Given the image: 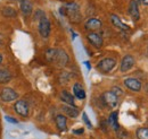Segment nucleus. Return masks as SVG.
<instances>
[{"mask_svg": "<svg viewBox=\"0 0 148 139\" xmlns=\"http://www.w3.org/2000/svg\"><path fill=\"white\" fill-rule=\"evenodd\" d=\"M47 60L56 63L58 67H65L69 62V55L64 50L60 49H50L46 52Z\"/></svg>", "mask_w": 148, "mask_h": 139, "instance_id": "nucleus-1", "label": "nucleus"}, {"mask_svg": "<svg viewBox=\"0 0 148 139\" xmlns=\"http://www.w3.org/2000/svg\"><path fill=\"white\" fill-rule=\"evenodd\" d=\"M59 11L62 15L67 16L70 18V20L73 23H80L82 19V15L80 13V7L76 2H69L64 5Z\"/></svg>", "mask_w": 148, "mask_h": 139, "instance_id": "nucleus-2", "label": "nucleus"}, {"mask_svg": "<svg viewBox=\"0 0 148 139\" xmlns=\"http://www.w3.org/2000/svg\"><path fill=\"white\" fill-rule=\"evenodd\" d=\"M116 66V60L113 58H104L97 65V69L103 74H108Z\"/></svg>", "mask_w": 148, "mask_h": 139, "instance_id": "nucleus-3", "label": "nucleus"}, {"mask_svg": "<svg viewBox=\"0 0 148 139\" xmlns=\"http://www.w3.org/2000/svg\"><path fill=\"white\" fill-rule=\"evenodd\" d=\"M101 100L105 103V105H107L111 109H115L117 106V104H119V96L115 93H113L112 90L105 92L101 95Z\"/></svg>", "mask_w": 148, "mask_h": 139, "instance_id": "nucleus-4", "label": "nucleus"}, {"mask_svg": "<svg viewBox=\"0 0 148 139\" xmlns=\"http://www.w3.org/2000/svg\"><path fill=\"white\" fill-rule=\"evenodd\" d=\"M50 22L49 19L43 16L39 19V34L41 35L43 38H48L50 35Z\"/></svg>", "mask_w": 148, "mask_h": 139, "instance_id": "nucleus-5", "label": "nucleus"}, {"mask_svg": "<svg viewBox=\"0 0 148 139\" xmlns=\"http://www.w3.org/2000/svg\"><path fill=\"white\" fill-rule=\"evenodd\" d=\"M18 97V94L16 90H14L13 88H9V87H5L1 89L0 92V99L1 101L3 102H12V101H15L17 100Z\"/></svg>", "mask_w": 148, "mask_h": 139, "instance_id": "nucleus-6", "label": "nucleus"}, {"mask_svg": "<svg viewBox=\"0 0 148 139\" xmlns=\"http://www.w3.org/2000/svg\"><path fill=\"white\" fill-rule=\"evenodd\" d=\"M14 110L15 112L22 115V117H27L29 115V111H30V107H29V104L26 103V101L24 100H17L14 104Z\"/></svg>", "mask_w": 148, "mask_h": 139, "instance_id": "nucleus-7", "label": "nucleus"}, {"mask_svg": "<svg viewBox=\"0 0 148 139\" xmlns=\"http://www.w3.org/2000/svg\"><path fill=\"white\" fill-rule=\"evenodd\" d=\"M134 62H136V60H134V58H133L132 55H130V54L124 55L123 59H122V61H121V67H120L121 72H127V71H129V70L134 66Z\"/></svg>", "mask_w": 148, "mask_h": 139, "instance_id": "nucleus-8", "label": "nucleus"}, {"mask_svg": "<svg viewBox=\"0 0 148 139\" xmlns=\"http://www.w3.org/2000/svg\"><path fill=\"white\" fill-rule=\"evenodd\" d=\"M87 38L90 42V44H92L93 47L97 48V49L101 48L103 44H104V40H103L101 35L96 33V32H90L89 34L87 35Z\"/></svg>", "mask_w": 148, "mask_h": 139, "instance_id": "nucleus-9", "label": "nucleus"}, {"mask_svg": "<svg viewBox=\"0 0 148 139\" xmlns=\"http://www.w3.org/2000/svg\"><path fill=\"white\" fill-rule=\"evenodd\" d=\"M101 26H103L101 20H100V19H98V18H95V17L89 18V19L86 22V24H84L86 30L91 31V32H96L97 30H100V28H101Z\"/></svg>", "mask_w": 148, "mask_h": 139, "instance_id": "nucleus-10", "label": "nucleus"}, {"mask_svg": "<svg viewBox=\"0 0 148 139\" xmlns=\"http://www.w3.org/2000/svg\"><path fill=\"white\" fill-rule=\"evenodd\" d=\"M124 85H125L127 88H129L130 90H132V92H140V89L143 87L141 83L137 78H132V77L124 79Z\"/></svg>", "mask_w": 148, "mask_h": 139, "instance_id": "nucleus-11", "label": "nucleus"}, {"mask_svg": "<svg viewBox=\"0 0 148 139\" xmlns=\"http://www.w3.org/2000/svg\"><path fill=\"white\" fill-rule=\"evenodd\" d=\"M129 14L133 20H138L140 18L139 9H138V2L137 0H131L129 5Z\"/></svg>", "mask_w": 148, "mask_h": 139, "instance_id": "nucleus-12", "label": "nucleus"}, {"mask_svg": "<svg viewBox=\"0 0 148 139\" xmlns=\"http://www.w3.org/2000/svg\"><path fill=\"white\" fill-rule=\"evenodd\" d=\"M21 11L24 16H30L33 11V6L30 0H21Z\"/></svg>", "mask_w": 148, "mask_h": 139, "instance_id": "nucleus-13", "label": "nucleus"}, {"mask_svg": "<svg viewBox=\"0 0 148 139\" xmlns=\"http://www.w3.org/2000/svg\"><path fill=\"white\" fill-rule=\"evenodd\" d=\"M62 110H63V112H64L67 117H70V118H72V119L77 118V115H79V110L76 109V106H72V105L66 104L62 107Z\"/></svg>", "mask_w": 148, "mask_h": 139, "instance_id": "nucleus-14", "label": "nucleus"}, {"mask_svg": "<svg viewBox=\"0 0 148 139\" xmlns=\"http://www.w3.org/2000/svg\"><path fill=\"white\" fill-rule=\"evenodd\" d=\"M55 122L59 131H65L67 129V119H66L65 115L58 114L55 118Z\"/></svg>", "mask_w": 148, "mask_h": 139, "instance_id": "nucleus-15", "label": "nucleus"}, {"mask_svg": "<svg viewBox=\"0 0 148 139\" xmlns=\"http://www.w3.org/2000/svg\"><path fill=\"white\" fill-rule=\"evenodd\" d=\"M111 22L115 27L120 28L121 31H129V26H128L127 24H124V23L120 19L119 16H116V15H111Z\"/></svg>", "mask_w": 148, "mask_h": 139, "instance_id": "nucleus-16", "label": "nucleus"}, {"mask_svg": "<svg viewBox=\"0 0 148 139\" xmlns=\"http://www.w3.org/2000/svg\"><path fill=\"white\" fill-rule=\"evenodd\" d=\"M73 94H74V96H75L76 99H79V100H84V99H86V90H84L83 86H82L80 83L74 84Z\"/></svg>", "mask_w": 148, "mask_h": 139, "instance_id": "nucleus-17", "label": "nucleus"}, {"mask_svg": "<svg viewBox=\"0 0 148 139\" xmlns=\"http://www.w3.org/2000/svg\"><path fill=\"white\" fill-rule=\"evenodd\" d=\"M60 100L63 102H65L66 104L72 105V106H75V103H74V97L71 93H69L67 90H62L60 92Z\"/></svg>", "mask_w": 148, "mask_h": 139, "instance_id": "nucleus-18", "label": "nucleus"}, {"mask_svg": "<svg viewBox=\"0 0 148 139\" xmlns=\"http://www.w3.org/2000/svg\"><path fill=\"white\" fill-rule=\"evenodd\" d=\"M117 117H119L117 111H114L110 114V118H108V123L114 130L120 129V126H119V122H117Z\"/></svg>", "mask_w": 148, "mask_h": 139, "instance_id": "nucleus-19", "label": "nucleus"}, {"mask_svg": "<svg viewBox=\"0 0 148 139\" xmlns=\"http://www.w3.org/2000/svg\"><path fill=\"white\" fill-rule=\"evenodd\" d=\"M12 80V74L7 69H0V84H8Z\"/></svg>", "mask_w": 148, "mask_h": 139, "instance_id": "nucleus-20", "label": "nucleus"}, {"mask_svg": "<svg viewBox=\"0 0 148 139\" xmlns=\"http://www.w3.org/2000/svg\"><path fill=\"white\" fill-rule=\"evenodd\" d=\"M1 14H2L5 17H8V18L15 17V16L17 15L16 10H15L13 7H5V8H2Z\"/></svg>", "mask_w": 148, "mask_h": 139, "instance_id": "nucleus-21", "label": "nucleus"}, {"mask_svg": "<svg viewBox=\"0 0 148 139\" xmlns=\"http://www.w3.org/2000/svg\"><path fill=\"white\" fill-rule=\"evenodd\" d=\"M136 135L138 139H148V128H138Z\"/></svg>", "mask_w": 148, "mask_h": 139, "instance_id": "nucleus-22", "label": "nucleus"}, {"mask_svg": "<svg viewBox=\"0 0 148 139\" xmlns=\"http://www.w3.org/2000/svg\"><path fill=\"white\" fill-rule=\"evenodd\" d=\"M82 117H83V121H84V123L87 124V127H88L89 129H91V128H92V124H91V122L89 121V119H88V115H87V113H83V114H82Z\"/></svg>", "mask_w": 148, "mask_h": 139, "instance_id": "nucleus-23", "label": "nucleus"}, {"mask_svg": "<svg viewBox=\"0 0 148 139\" xmlns=\"http://www.w3.org/2000/svg\"><path fill=\"white\" fill-rule=\"evenodd\" d=\"M112 92H113V93H115V94H116L119 97H120L121 95H123V90H122L120 87H116V86L113 87V88H112Z\"/></svg>", "mask_w": 148, "mask_h": 139, "instance_id": "nucleus-24", "label": "nucleus"}, {"mask_svg": "<svg viewBox=\"0 0 148 139\" xmlns=\"http://www.w3.org/2000/svg\"><path fill=\"white\" fill-rule=\"evenodd\" d=\"M5 119L8 122H10V123H18V121H17L16 119H14V118H12V117H9V115H6Z\"/></svg>", "mask_w": 148, "mask_h": 139, "instance_id": "nucleus-25", "label": "nucleus"}, {"mask_svg": "<svg viewBox=\"0 0 148 139\" xmlns=\"http://www.w3.org/2000/svg\"><path fill=\"white\" fill-rule=\"evenodd\" d=\"M73 134L75 135H79V134H83V129H79V130H74Z\"/></svg>", "mask_w": 148, "mask_h": 139, "instance_id": "nucleus-26", "label": "nucleus"}, {"mask_svg": "<svg viewBox=\"0 0 148 139\" xmlns=\"http://www.w3.org/2000/svg\"><path fill=\"white\" fill-rule=\"evenodd\" d=\"M84 65L87 66V68H88V69H90V68H91V67H90V63H89L88 61H86V62H84Z\"/></svg>", "mask_w": 148, "mask_h": 139, "instance_id": "nucleus-27", "label": "nucleus"}, {"mask_svg": "<svg viewBox=\"0 0 148 139\" xmlns=\"http://www.w3.org/2000/svg\"><path fill=\"white\" fill-rule=\"evenodd\" d=\"M141 1H143V3H144V5L148 6V0H141Z\"/></svg>", "mask_w": 148, "mask_h": 139, "instance_id": "nucleus-28", "label": "nucleus"}, {"mask_svg": "<svg viewBox=\"0 0 148 139\" xmlns=\"http://www.w3.org/2000/svg\"><path fill=\"white\" fill-rule=\"evenodd\" d=\"M2 62V55H1V53H0V63Z\"/></svg>", "mask_w": 148, "mask_h": 139, "instance_id": "nucleus-29", "label": "nucleus"}]
</instances>
